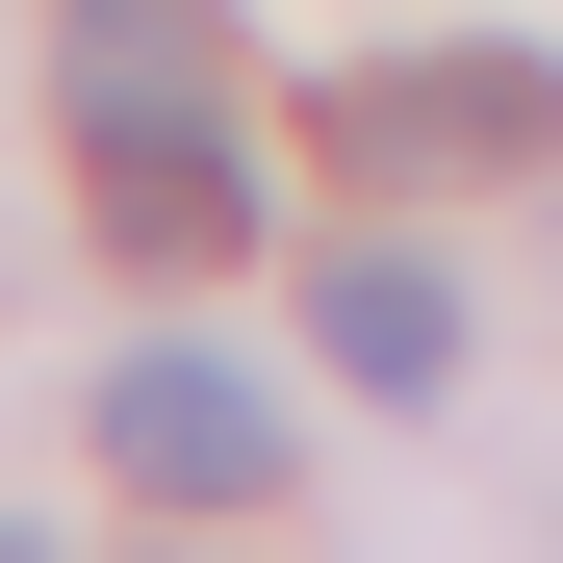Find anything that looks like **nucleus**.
Segmentation results:
<instances>
[{
    "label": "nucleus",
    "instance_id": "nucleus-1",
    "mask_svg": "<svg viewBox=\"0 0 563 563\" xmlns=\"http://www.w3.org/2000/svg\"><path fill=\"white\" fill-rule=\"evenodd\" d=\"M333 154L385 179V206L538 179V154H563V77H538V52H358V77H333Z\"/></svg>",
    "mask_w": 563,
    "mask_h": 563
},
{
    "label": "nucleus",
    "instance_id": "nucleus-2",
    "mask_svg": "<svg viewBox=\"0 0 563 563\" xmlns=\"http://www.w3.org/2000/svg\"><path fill=\"white\" fill-rule=\"evenodd\" d=\"M103 487H154V512H256L282 487V385L256 358H103Z\"/></svg>",
    "mask_w": 563,
    "mask_h": 563
},
{
    "label": "nucleus",
    "instance_id": "nucleus-3",
    "mask_svg": "<svg viewBox=\"0 0 563 563\" xmlns=\"http://www.w3.org/2000/svg\"><path fill=\"white\" fill-rule=\"evenodd\" d=\"M77 179H103V256H256V154H231V103L77 129Z\"/></svg>",
    "mask_w": 563,
    "mask_h": 563
},
{
    "label": "nucleus",
    "instance_id": "nucleus-4",
    "mask_svg": "<svg viewBox=\"0 0 563 563\" xmlns=\"http://www.w3.org/2000/svg\"><path fill=\"white\" fill-rule=\"evenodd\" d=\"M308 333H333V385H385V410H410V385H461V282H435V256H385V231L308 282Z\"/></svg>",
    "mask_w": 563,
    "mask_h": 563
},
{
    "label": "nucleus",
    "instance_id": "nucleus-5",
    "mask_svg": "<svg viewBox=\"0 0 563 563\" xmlns=\"http://www.w3.org/2000/svg\"><path fill=\"white\" fill-rule=\"evenodd\" d=\"M52 103L77 129H179V103H206V0H77V26H52Z\"/></svg>",
    "mask_w": 563,
    "mask_h": 563
}]
</instances>
